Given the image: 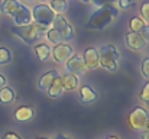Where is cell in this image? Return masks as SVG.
<instances>
[{
  "instance_id": "34",
  "label": "cell",
  "mask_w": 149,
  "mask_h": 139,
  "mask_svg": "<svg viewBox=\"0 0 149 139\" xmlns=\"http://www.w3.org/2000/svg\"><path fill=\"white\" fill-rule=\"evenodd\" d=\"M106 139H119V138H117V136H114V135H111V136H107Z\"/></svg>"
},
{
  "instance_id": "7",
  "label": "cell",
  "mask_w": 149,
  "mask_h": 139,
  "mask_svg": "<svg viewBox=\"0 0 149 139\" xmlns=\"http://www.w3.org/2000/svg\"><path fill=\"white\" fill-rule=\"evenodd\" d=\"M52 25H54V28L61 34L62 41L68 42V41H71V39L74 38V29H72V26L68 23V20H67L62 15H55V19H54Z\"/></svg>"
},
{
  "instance_id": "6",
  "label": "cell",
  "mask_w": 149,
  "mask_h": 139,
  "mask_svg": "<svg viewBox=\"0 0 149 139\" xmlns=\"http://www.w3.org/2000/svg\"><path fill=\"white\" fill-rule=\"evenodd\" d=\"M149 120V112L143 107H136L129 113V125L133 131H145Z\"/></svg>"
},
{
  "instance_id": "23",
  "label": "cell",
  "mask_w": 149,
  "mask_h": 139,
  "mask_svg": "<svg viewBox=\"0 0 149 139\" xmlns=\"http://www.w3.org/2000/svg\"><path fill=\"white\" fill-rule=\"evenodd\" d=\"M139 100L145 104H149V81L145 83V86L142 87V90L139 93Z\"/></svg>"
},
{
  "instance_id": "4",
  "label": "cell",
  "mask_w": 149,
  "mask_h": 139,
  "mask_svg": "<svg viewBox=\"0 0 149 139\" xmlns=\"http://www.w3.org/2000/svg\"><path fill=\"white\" fill-rule=\"evenodd\" d=\"M99 65L104 70L114 73L119 68V52L114 45H104L100 48L99 52Z\"/></svg>"
},
{
  "instance_id": "22",
  "label": "cell",
  "mask_w": 149,
  "mask_h": 139,
  "mask_svg": "<svg viewBox=\"0 0 149 139\" xmlns=\"http://www.w3.org/2000/svg\"><path fill=\"white\" fill-rule=\"evenodd\" d=\"M12 61V54L7 48H0V65H6Z\"/></svg>"
},
{
  "instance_id": "28",
  "label": "cell",
  "mask_w": 149,
  "mask_h": 139,
  "mask_svg": "<svg viewBox=\"0 0 149 139\" xmlns=\"http://www.w3.org/2000/svg\"><path fill=\"white\" fill-rule=\"evenodd\" d=\"M141 35H142V38L146 41V42H149V25H145L143 28H142V31L139 32Z\"/></svg>"
},
{
  "instance_id": "31",
  "label": "cell",
  "mask_w": 149,
  "mask_h": 139,
  "mask_svg": "<svg viewBox=\"0 0 149 139\" xmlns=\"http://www.w3.org/2000/svg\"><path fill=\"white\" fill-rule=\"evenodd\" d=\"M54 139H71V138H68V136H65V135H62V133H58Z\"/></svg>"
},
{
  "instance_id": "35",
  "label": "cell",
  "mask_w": 149,
  "mask_h": 139,
  "mask_svg": "<svg viewBox=\"0 0 149 139\" xmlns=\"http://www.w3.org/2000/svg\"><path fill=\"white\" fill-rule=\"evenodd\" d=\"M36 139H49V138H47V136H39V138H36Z\"/></svg>"
},
{
  "instance_id": "38",
  "label": "cell",
  "mask_w": 149,
  "mask_h": 139,
  "mask_svg": "<svg viewBox=\"0 0 149 139\" xmlns=\"http://www.w3.org/2000/svg\"><path fill=\"white\" fill-rule=\"evenodd\" d=\"M29 1H32V0H29Z\"/></svg>"
},
{
  "instance_id": "1",
  "label": "cell",
  "mask_w": 149,
  "mask_h": 139,
  "mask_svg": "<svg viewBox=\"0 0 149 139\" xmlns=\"http://www.w3.org/2000/svg\"><path fill=\"white\" fill-rule=\"evenodd\" d=\"M0 9L4 15H9L13 17L15 23L19 25H28L32 22V12L17 0H1Z\"/></svg>"
},
{
  "instance_id": "19",
  "label": "cell",
  "mask_w": 149,
  "mask_h": 139,
  "mask_svg": "<svg viewBox=\"0 0 149 139\" xmlns=\"http://www.w3.org/2000/svg\"><path fill=\"white\" fill-rule=\"evenodd\" d=\"M51 9L55 13L61 15L68 9V0H51Z\"/></svg>"
},
{
  "instance_id": "25",
  "label": "cell",
  "mask_w": 149,
  "mask_h": 139,
  "mask_svg": "<svg viewBox=\"0 0 149 139\" xmlns=\"http://www.w3.org/2000/svg\"><path fill=\"white\" fill-rule=\"evenodd\" d=\"M120 9H130L136 4V0H117Z\"/></svg>"
},
{
  "instance_id": "12",
  "label": "cell",
  "mask_w": 149,
  "mask_h": 139,
  "mask_svg": "<svg viewBox=\"0 0 149 139\" xmlns=\"http://www.w3.org/2000/svg\"><path fill=\"white\" fill-rule=\"evenodd\" d=\"M35 117V109L32 106H20L15 112V120L16 122H29Z\"/></svg>"
},
{
  "instance_id": "33",
  "label": "cell",
  "mask_w": 149,
  "mask_h": 139,
  "mask_svg": "<svg viewBox=\"0 0 149 139\" xmlns=\"http://www.w3.org/2000/svg\"><path fill=\"white\" fill-rule=\"evenodd\" d=\"M143 132H149V120L146 122V126H145V131Z\"/></svg>"
},
{
  "instance_id": "9",
  "label": "cell",
  "mask_w": 149,
  "mask_h": 139,
  "mask_svg": "<svg viewBox=\"0 0 149 139\" xmlns=\"http://www.w3.org/2000/svg\"><path fill=\"white\" fill-rule=\"evenodd\" d=\"M68 73L74 74V75H81L87 71V67L84 64V59L78 55H71V58H68V61L65 62Z\"/></svg>"
},
{
  "instance_id": "13",
  "label": "cell",
  "mask_w": 149,
  "mask_h": 139,
  "mask_svg": "<svg viewBox=\"0 0 149 139\" xmlns=\"http://www.w3.org/2000/svg\"><path fill=\"white\" fill-rule=\"evenodd\" d=\"M56 77H58V73H56L55 70H51L48 73L42 74V75L39 77V80H38V89H39L41 92H47L48 87L52 84V81H54Z\"/></svg>"
},
{
  "instance_id": "11",
  "label": "cell",
  "mask_w": 149,
  "mask_h": 139,
  "mask_svg": "<svg viewBox=\"0 0 149 139\" xmlns=\"http://www.w3.org/2000/svg\"><path fill=\"white\" fill-rule=\"evenodd\" d=\"M84 64L87 67V70H96L99 67V51L96 48H88L84 51L83 55Z\"/></svg>"
},
{
  "instance_id": "26",
  "label": "cell",
  "mask_w": 149,
  "mask_h": 139,
  "mask_svg": "<svg viewBox=\"0 0 149 139\" xmlns=\"http://www.w3.org/2000/svg\"><path fill=\"white\" fill-rule=\"evenodd\" d=\"M142 74L145 78H149V58H145L142 61Z\"/></svg>"
},
{
  "instance_id": "27",
  "label": "cell",
  "mask_w": 149,
  "mask_h": 139,
  "mask_svg": "<svg viewBox=\"0 0 149 139\" xmlns=\"http://www.w3.org/2000/svg\"><path fill=\"white\" fill-rule=\"evenodd\" d=\"M97 7H101V6H107V4H113V3H116L117 0H91Z\"/></svg>"
},
{
  "instance_id": "18",
  "label": "cell",
  "mask_w": 149,
  "mask_h": 139,
  "mask_svg": "<svg viewBox=\"0 0 149 139\" xmlns=\"http://www.w3.org/2000/svg\"><path fill=\"white\" fill-rule=\"evenodd\" d=\"M35 54L38 57V59L41 61H47L51 57V48L48 44L45 42H41V44H36L35 45Z\"/></svg>"
},
{
  "instance_id": "21",
  "label": "cell",
  "mask_w": 149,
  "mask_h": 139,
  "mask_svg": "<svg viewBox=\"0 0 149 139\" xmlns=\"http://www.w3.org/2000/svg\"><path fill=\"white\" fill-rule=\"evenodd\" d=\"M47 38H48V41H49L51 44H54V45H56V44H59L61 41H62V38H61V34L55 29V28H51L47 31Z\"/></svg>"
},
{
  "instance_id": "10",
  "label": "cell",
  "mask_w": 149,
  "mask_h": 139,
  "mask_svg": "<svg viewBox=\"0 0 149 139\" xmlns=\"http://www.w3.org/2000/svg\"><path fill=\"white\" fill-rule=\"evenodd\" d=\"M125 42H126V46L132 51H142L148 44L142 38V35L138 34V32H129L125 38Z\"/></svg>"
},
{
  "instance_id": "3",
  "label": "cell",
  "mask_w": 149,
  "mask_h": 139,
  "mask_svg": "<svg viewBox=\"0 0 149 139\" xmlns=\"http://www.w3.org/2000/svg\"><path fill=\"white\" fill-rule=\"evenodd\" d=\"M10 31L28 45H32L36 41L42 39V36L47 34V28L38 23H28V25H19V26L16 25V26H12Z\"/></svg>"
},
{
  "instance_id": "2",
  "label": "cell",
  "mask_w": 149,
  "mask_h": 139,
  "mask_svg": "<svg viewBox=\"0 0 149 139\" xmlns=\"http://www.w3.org/2000/svg\"><path fill=\"white\" fill-rule=\"evenodd\" d=\"M117 9L113 4H107V6H101L99 7L87 20L86 28L87 29H93V31H101L106 26H109L113 19L117 16Z\"/></svg>"
},
{
  "instance_id": "16",
  "label": "cell",
  "mask_w": 149,
  "mask_h": 139,
  "mask_svg": "<svg viewBox=\"0 0 149 139\" xmlns=\"http://www.w3.org/2000/svg\"><path fill=\"white\" fill-rule=\"evenodd\" d=\"M62 93H64V89H62V84H61V77L58 75V77L52 81V84L48 87L47 94L51 98H58V97L62 96Z\"/></svg>"
},
{
  "instance_id": "37",
  "label": "cell",
  "mask_w": 149,
  "mask_h": 139,
  "mask_svg": "<svg viewBox=\"0 0 149 139\" xmlns=\"http://www.w3.org/2000/svg\"><path fill=\"white\" fill-rule=\"evenodd\" d=\"M42 1H45V0H42Z\"/></svg>"
},
{
  "instance_id": "24",
  "label": "cell",
  "mask_w": 149,
  "mask_h": 139,
  "mask_svg": "<svg viewBox=\"0 0 149 139\" xmlns=\"http://www.w3.org/2000/svg\"><path fill=\"white\" fill-rule=\"evenodd\" d=\"M141 15H142L143 20L149 22V1L142 3V6H141Z\"/></svg>"
},
{
  "instance_id": "5",
  "label": "cell",
  "mask_w": 149,
  "mask_h": 139,
  "mask_svg": "<svg viewBox=\"0 0 149 139\" xmlns=\"http://www.w3.org/2000/svg\"><path fill=\"white\" fill-rule=\"evenodd\" d=\"M32 19L35 20V23L44 26V28H49L55 19V12L51 9V6L41 3L36 4L32 10Z\"/></svg>"
},
{
  "instance_id": "14",
  "label": "cell",
  "mask_w": 149,
  "mask_h": 139,
  "mask_svg": "<svg viewBox=\"0 0 149 139\" xmlns=\"http://www.w3.org/2000/svg\"><path fill=\"white\" fill-rule=\"evenodd\" d=\"M78 75H74L71 73H67L61 77V84H62V89L67 90V92H72L78 87Z\"/></svg>"
},
{
  "instance_id": "30",
  "label": "cell",
  "mask_w": 149,
  "mask_h": 139,
  "mask_svg": "<svg viewBox=\"0 0 149 139\" xmlns=\"http://www.w3.org/2000/svg\"><path fill=\"white\" fill-rule=\"evenodd\" d=\"M6 83H7V81H6L4 75H1V74H0V89H1V87H4V86H6Z\"/></svg>"
},
{
  "instance_id": "8",
  "label": "cell",
  "mask_w": 149,
  "mask_h": 139,
  "mask_svg": "<svg viewBox=\"0 0 149 139\" xmlns=\"http://www.w3.org/2000/svg\"><path fill=\"white\" fill-rule=\"evenodd\" d=\"M54 61L56 64H65L68 61V58H71V55H74L72 46L68 45L67 42H59L54 46V51H51Z\"/></svg>"
},
{
  "instance_id": "15",
  "label": "cell",
  "mask_w": 149,
  "mask_h": 139,
  "mask_svg": "<svg viewBox=\"0 0 149 139\" xmlns=\"http://www.w3.org/2000/svg\"><path fill=\"white\" fill-rule=\"evenodd\" d=\"M78 93H80V100L83 103H86V104H90V103H93V101H96L99 98V94L94 92L90 86H83Z\"/></svg>"
},
{
  "instance_id": "36",
  "label": "cell",
  "mask_w": 149,
  "mask_h": 139,
  "mask_svg": "<svg viewBox=\"0 0 149 139\" xmlns=\"http://www.w3.org/2000/svg\"><path fill=\"white\" fill-rule=\"evenodd\" d=\"M81 1H84V3H88V1H91V0H81Z\"/></svg>"
},
{
  "instance_id": "17",
  "label": "cell",
  "mask_w": 149,
  "mask_h": 139,
  "mask_svg": "<svg viewBox=\"0 0 149 139\" xmlns=\"http://www.w3.org/2000/svg\"><path fill=\"white\" fill-rule=\"evenodd\" d=\"M16 100V93L13 89L4 86L0 89V103L1 104H12Z\"/></svg>"
},
{
  "instance_id": "20",
  "label": "cell",
  "mask_w": 149,
  "mask_h": 139,
  "mask_svg": "<svg viewBox=\"0 0 149 139\" xmlns=\"http://www.w3.org/2000/svg\"><path fill=\"white\" fill-rule=\"evenodd\" d=\"M145 26V20L141 19V17H132L129 20V28H130V32H141L142 28Z\"/></svg>"
},
{
  "instance_id": "32",
  "label": "cell",
  "mask_w": 149,
  "mask_h": 139,
  "mask_svg": "<svg viewBox=\"0 0 149 139\" xmlns=\"http://www.w3.org/2000/svg\"><path fill=\"white\" fill-rule=\"evenodd\" d=\"M141 139H149V132H142Z\"/></svg>"
},
{
  "instance_id": "29",
  "label": "cell",
  "mask_w": 149,
  "mask_h": 139,
  "mask_svg": "<svg viewBox=\"0 0 149 139\" xmlns=\"http://www.w3.org/2000/svg\"><path fill=\"white\" fill-rule=\"evenodd\" d=\"M1 139H22L20 135H17V133H15V132H7V133H4Z\"/></svg>"
}]
</instances>
